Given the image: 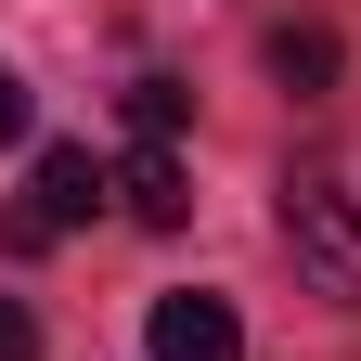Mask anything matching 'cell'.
<instances>
[{
    "label": "cell",
    "mask_w": 361,
    "mask_h": 361,
    "mask_svg": "<svg viewBox=\"0 0 361 361\" xmlns=\"http://www.w3.org/2000/svg\"><path fill=\"white\" fill-rule=\"evenodd\" d=\"M116 207L142 219V233H180V207H194V168H180V142H129V168H116Z\"/></svg>",
    "instance_id": "obj_4"
},
{
    "label": "cell",
    "mask_w": 361,
    "mask_h": 361,
    "mask_svg": "<svg viewBox=\"0 0 361 361\" xmlns=\"http://www.w3.org/2000/svg\"><path fill=\"white\" fill-rule=\"evenodd\" d=\"M0 142H26V78L0 65Z\"/></svg>",
    "instance_id": "obj_8"
},
{
    "label": "cell",
    "mask_w": 361,
    "mask_h": 361,
    "mask_svg": "<svg viewBox=\"0 0 361 361\" xmlns=\"http://www.w3.org/2000/svg\"><path fill=\"white\" fill-rule=\"evenodd\" d=\"M284 258L310 271V297H361V207L336 180H297L284 194Z\"/></svg>",
    "instance_id": "obj_1"
},
{
    "label": "cell",
    "mask_w": 361,
    "mask_h": 361,
    "mask_svg": "<svg viewBox=\"0 0 361 361\" xmlns=\"http://www.w3.org/2000/svg\"><path fill=\"white\" fill-rule=\"evenodd\" d=\"M336 26H271V78H284V90H336Z\"/></svg>",
    "instance_id": "obj_5"
},
{
    "label": "cell",
    "mask_w": 361,
    "mask_h": 361,
    "mask_svg": "<svg viewBox=\"0 0 361 361\" xmlns=\"http://www.w3.org/2000/svg\"><path fill=\"white\" fill-rule=\"evenodd\" d=\"M0 361H39V323H26L13 297H0Z\"/></svg>",
    "instance_id": "obj_7"
},
{
    "label": "cell",
    "mask_w": 361,
    "mask_h": 361,
    "mask_svg": "<svg viewBox=\"0 0 361 361\" xmlns=\"http://www.w3.org/2000/svg\"><path fill=\"white\" fill-rule=\"evenodd\" d=\"M142 348L155 361H245V323H233V297H155V323H142Z\"/></svg>",
    "instance_id": "obj_3"
},
{
    "label": "cell",
    "mask_w": 361,
    "mask_h": 361,
    "mask_svg": "<svg viewBox=\"0 0 361 361\" xmlns=\"http://www.w3.org/2000/svg\"><path fill=\"white\" fill-rule=\"evenodd\" d=\"M180 116H194L180 78H129V129H142V142H180Z\"/></svg>",
    "instance_id": "obj_6"
},
{
    "label": "cell",
    "mask_w": 361,
    "mask_h": 361,
    "mask_svg": "<svg viewBox=\"0 0 361 361\" xmlns=\"http://www.w3.org/2000/svg\"><path fill=\"white\" fill-rule=\"evenodd\" d=\"M104 194H116V180H104V168H90L78 142H52V155H39V168H26V207H13V245H52V233H78V219H90V207H104Z\"/></svg>",
    "instance_id": "obj_2"
}]
</instances>
